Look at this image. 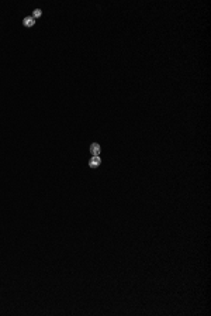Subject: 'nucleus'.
Listing matches in <instances>:
<instances>
[{
	"label": "nucleus",
	"mask_w": 211,
	"mask_h": 316,
	"mask_svg": "<svg viewBox=\"0 0 211 316\" xmlns=\"http://www.w3.org/2000/svg\"><path fill=\"white\" fill-rule=\"evenodd\" d=\"M100 145H98L97 143H93L92 145H90V153L93 154V157H98V154H100Z\"/></svg>",
	"instance_id": "f257e3e1"
},
{
	"label": "nucleus",
	"mask_w": 211,
	"mask_h": 316,
	"mask_svg": "<svg viewBox=\"0 0 211 316\" xmlns=\"http://www.w3.org/2000/svg\"><path fill=\"white\" fill-rule=\"evenodd\" d=\"M23 24H24L25 27H33V25L35 24V19L33 17V16H30V17H25V19L23 20Z\"/></svg>",
	"instance_id": "f03ea898"
},
{
	"label": "nucleus",
	"mask_w": 211,
	"mask_h": 316,
	"mask_svg": "<svg viewBox=\"0 0 211 316\" xmlns=\"http://www.w3.org/2000/svg\"><path fill=\"white\" fill-rule=\"evenodd\" d=\"M100 162H101V158L93 157V158H90V161H89V165H90L92 168H96V167H98V165H100Z\"/></svg>",
	"instance_id": "7ed1b4c3"
},
{
	"label": "nucleus",
	"mask_w": 211,
	"mask_h": 316,
	"mask_svg": "<svg viewBox=\"0 0 211 316\" xmlns=\"http://www.w3.org/2000/svg\"><path fill=\"white\" fill-rule=\"evenodd\" d=\"M41 14H42V11H41L39 9H35L34 11H33V17H34V19H37V17H41Z\"/></svg>",
	"instance_id": "20e7f679"
}]
</instances>
